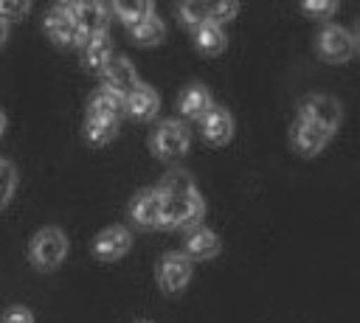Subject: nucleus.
I'll list each match as a JSON object with an SVG mask.
<instances>
[{
	"label": "nucleus",
	"instance_id": "nucleus-3",
	"mask_svg": "<svg viewBox=\"0 0 360 323\" xmlns=\"http://www.w3.org/2000/svg\"><path fill=\"white\" fill-rule=\"evenodd\" d=\"M188 143H191L188 126H186L183 121H177V118L160 121L158 129H155L152 138H149V149H152L158 157H166V160L180 157V154L188 149Z\"/></svg>",
	"mask_w": 360,
	"mask_h": 323
},
{
	"label": "nucleus",
	"instance_id": "nucleus-1",
	"mask_svg": "<svg viewBox=\"0 0 360 323\" xmlns=\"http://www.w3.org/2000/svg\"><path fill=\"white\" fill-rule=\"evenodd\" d=\"M160 194V211H163V228H180V230H194L202 222L205 202L202 194L197 191L194 180L188 171H169L158 183Z\"/></svg>",
	"mask_w": 360,
	"mask_h": 323
},
{
	"label": "nucleus",
	"instance_id": "nucleus-20",
	"mask_svg": "<svg viewBox=\"0 0 360 323\" xmlns=\"http://www.w3.org/2000/svg\"><path fill=\"white\" fill-rule=\"evenodd\" d=\"M115 132H118V121H112V118H90L87 115V121H84V138L93 146L110 143L115 138Z\"/></svg>",
	"mask_w": 360,
	"mask_h": 323
},
{
	"label": "nucleus",
	"instance_id": "nucleus-19",
	"mask_svg": "<svg viewBox=\"0 0 360 323\" xmlns=\"http://www.w3.org/2000/svg\"><path fill=\"white\" fill-rule=\"evenodd\" d=\"M129 34H132V39L141 42V45H155V42H160V39L166 37V25H163V20H160L158 14H149V17H143L141 22L129 25Z\"/></svg>",
	"mask_w": 360,
	"mask_h": 323
},
{
	"label": "nucleus",
	"instance_id": "nucleus-24",
	"mask_svg": "<svg viewBox=\"0 0 360 323\" xmlns=\"http://www.w3.org/2000/svg\"><path fill=\"white\" fill-rule=\"evenodd\" d=\"M177 14L191 31H197L202 22H208V3H180Z\"/></svg>",
	"mask_w": 360,
	"mask_h": 323
},
{
	"label": "nucleus",
	"instance_id": "nucleus-4",
	"mask_svg": "<svg viewBox=\"0 0 360 323\" xmlns=\"http://www.w3.org/2000/svg\"><path fill=\"white\" fill-rule=\"evenodd\" d=\"M318 53L326 62H349L357 53V37L343 25H323L318 34Z\"/></svg>",
	"mask_w": 360,
	"mask_h": 323
},
{
	"label": "nucleus",
	"instance_id": "nucleus-2",
	"mask_svg": "<svg viewBox=\"0 0 360 323\" xmlns=\"http://www.w3.org/2000/svg\"><path fill=\"white\" fill-rule=\"evenodd\" d=\"M68 256V236L59 228H42L28 242V258L39 270H56Z\"/></svg>",
	"mask_w": 360,
	"mask_h": 323
},
{
	"label": "nucleus",
	"instance_id": "nucleus-30",
	"mask_svg": "<svg viewBox=\"0 0 360 323\" xmlns=\"http://www.w3.org/2000/svg\"><path fill=\"white\" fill-rule=\"evenodd\" d=\"M3 132H6V112L0 110V135H3Z\"/></svg>",
	"mask_w": 360,
	"mask_h": 323
},
{
	"label": "nucleus",
	"instance_id": "nucleus-21",
	"mask_svg": "<svg viewBox=\"0 0 360 323\" xmlns=\"http://www.w3.org/2000/svg\"><path fill=\"white\" fill-rule=\"evenodd\" d=\"M194 39H197V48L202 53H208V56H214V53H219L225 48V31L219 25H214V22H202L194 31Z\"/></svg>",
	"mask_w": 360,
	"mask_h": 323
},
{
	"label": "nucleus",
	"instance_id": "nucleus-22",
	"mask_svg": "<svg viewBox=\"0 0 360 323\" xmlns=\"http://www.w3.org/2000/svg\"><path fill=\"white\" fill-rule=\"evenodd\" d=\"M110 11H112V14H118L127 25H135V22H141L143 17L155 14L152 3H146V0H135V3H112V6H110Z\"/></svg>",
	"mask_w": 360,
	"mask_h": 323
},
{
	"label": "nucleus",
	"instance_id": "nucleus-10",
	"mask_svg": "<svg viewBox=\"0 0 360 323\" xmlns=\"http://www.w3.org/2000/svg\"><path fill=\"white\" fill-rule=\"evenodd\" d=\"M129 247H132V233H129L124 225L104 228V230L93 239V253H96V258H101V261H115V258H121Z\"/></svg>",
	"mask_w": 360,
	"mask_h": 323
},
{
	"label": "nucleus",
	"instance_id": "nucleus-5",
	"mask_svg": "<svg viewBox=\"0 0 360 323\" xmlns=\"http://www.w3.org/2000/svg\"><path fill=\"white\" fill-rule=\"evenodd\" d=\"M340 115H343V107L335 95H326V93H312L301 101V115L298 118H307L318 126H323L326 132H335L338 124H340Z\"/></svg>",
	"mask_w": 360,
	"mask_h": 323
},
{
	"label": "nucleus",
	"instance_id": "nucleus-11",
	"mask_svg": "<svg viewBox=\"0 0 360 323\" xmlns=\"http://www.w3.org/2000/svg\"><path fill=\"white\" fill-rule=\"evenodd\" d=\"M70 11H73V20L84 37L107 31V22H110V6L107 3H70Z\"/></svg>",
	"mask_w": 360,
	"mask_h": 323
},
{
	"label": "nucleus",
	"instance_id": "nucleus-13",
	"mask_svg": "<svg viewBox=\"0 0 360 323\" xmlns=\"http://www.w3.org/2000/svg\"><path fill=\"white\" fill-rule=\"evenodd\" d=\"M158 107H160V95H158V90H155L152 84H146V81H141L132 93L124 95V110H127L132 118H138V121H149V118L158 112Z\"/></svg>",
	"mask_w": 360,
	"mask_h": 323
},
{
	"label": "nucleus",
	"instance_id": "nucleus-15",
	"mask_svg": "<svg viewBox=\"0 0 360 323\" xmlns=\"http://www.w3.org/2000/svg\"><path fill=\"white\" fill-rule=\"evenodd\" d=\"M200 124H202V135H205V140L208 143H228L231 140V135H233V118H231V112L225 110V107H211L202 118H200Z\"/></svg>",
	"mask_w": 360,
	"mask_h": 323
},
{
	"label": "nucleus",
	"instance_id": "nucleus-25",
	"mask_svg": "<svg viewBox=\"0 0 360 323\" xmlns=\"http://www.w3.org/2000/svg\"><path fill=\"white\" fill-rule=\"evenodd\" d=\"M236 14H239V3H208V22L219 28L222 22H231Z\"/></svg>",
	"mask_w": 360,
	"mask_h": 323
},
{
	"label": "nucleus",
	"instance_id": "nucleus-28",
	"mask_svg": "<svg viewBox=\"0 0 360 323\" xmlns=\"http://www.w3.org/2000/svg\"><path fill=\"white\" fill-rule=\"evenodd\" d=\"M304 11L307 14H312V17H329V14H335L338 11V3L335 0H326V3H304Z\"/></svg>",
	"mask_w": 360,
	"mask_h": 323
},
{
	"label": "nucleus",
	"instance_id": "nucleus-17",
	"mask_svg": "<svg viewBox=\"0 0 360 323\" xmlns=\"http://www.w3.org/2000/svg\"><path fill=\"white\" fill-rule=\"evenodd\" d=\"M211 107H214V98H211L208 87L200 84V81L188 84V87L183 90V95H180V112L188 115V118H197V121H200Z\"/></svg>",
	"mask_w": 360,
	"mask_h": 323
},
{
	"label": "nucleus",
	"instance_id": "nucleus-27",
	"mask_svg": "<svg viewBox=\"0 0 360 323\" xmlns=\"http://www.w3.org/2000/svg\"><path fill=\"white\" fill-rule=\"evenodd\" d=\"M0 323H34V315H31L28 306H11V309L3 315Z\"/></svg>",
	"mask_w": 360,
	"mask_h": 323
},
{
	"label": "nucleus",
	"instance_id": "nucleus-12",
	"mask_svg": "<svg viewBox=\"0 0 360 323\" xmlns=\"http://www.w3.org/2000/svg\"><path fill=\"white\" fill-rule=\"evenodd\" d=\"M290 138H292V146L301 154H315V152H321L326 146V140L332 138V132H326L323 126H318V124H312L307 118H298L295 126H292V132H290Z\"/></svg>",
	"mask_w": 360,
	"mask_h": 323
},
{
	"label": "nucleus",
	"instance_id": "nucleus-8",
	"mask_svg": "<svg viewBox=\"0 0 360 323\" xmlns=\"http://www.w3.org/2000/svg\"><path fill=\"white\" fill-rule=\"evenodd\" d=\"M101 73H104V87L118 93V95H127L141 84L138 70L127 56H110V62L104 65Z\"/></svg>",
	"mask_w": 360,
	"mask_h": 323
},
{
	"label": "nucleus",
	"instance_id": "nucleus-9",
	"mask_svg": "<svg viewBox=\"0 0 360 323\" xmlns=\"http://www.w3.org/2000/svg\"><path fill=\"white\" fill-rule=\"evenodd\" d=\"M129 216L141 228H163V211H160L158 188H141L129 202Z\"/></svg>",
	"mask_w": 360,
	"mask_h": 323
},
{
	"label": "nucleus",
	"instance_id": "nucleus-6",
	"mask_svg": "<svg viewBox=\"0 0 360 323\" xmlns=\"http://www.w3.org/2000/svg\"><path fill=\"white\" fill-rule=\"evenodd\" d=\"M45 31L59 45H82L84 42V34L79 31V25L73 20L70 3H56V6L48 8V14H45Z\"/></svg>",
	"mask_w": 360,
	"mask_h": 323
},
{
	"label": "nucleus",
	"instance_id": "nucleus-29",
	"mask_svg": "<svg viewBox=\"0 0 360 323\" xmlns=\"http://www.w3.org/2000/svg\"><path fill=\"white\" fill-rule=\"evenodd\" d=\"M8 39V22L6 20H0V48H3V42Z\"/></svg>",
	"mask_w": 360,
	"mask_h": 323
},
{
	"label": "nucleus",
	"instance_id": "nucleus-26",
	"mask_svg": "<svg viewBox=\"0 0 360 323\" xmlns=\"http://www.w3.org/2000/svg\"><path fill=\"white\" fill-rule=\"evenodd\" d=\"M31 11V3L25 0H0V20L11 22V20H20Z\"/></svg>",
	"mask_w": 360,
	"mask_h": 323
},
{
	"label": "nucleus",
	"instance_id": "nucleus-31",
	"mask_svg": "<svg viewBox=\"0 0 360 323\" xmlns=\"http://www.w3.org/2000/svg\"><path fill=\"white\" fill-rule=\"evenodd\" d=\"M138 323H149V320H138Z\"/></svg>",
	"mask_w": 360,
	"mask_h": 323
},
{
	"label": "nucleus",
	"instance_id": "nucleus-18",
	"mask_svg": "<svg viewBox=\"0 0 360 323\" xmlns=\"http://www.w3.org/2000/svg\"><path fill=\"white\" fill-rule=\"evenodd\" d=\"M121 110H124V95L101 87V90L93 93L90 107H87V115L90 118H112V121H118V112Z\"/></svg>",
	"mask_w": 360,
	"mask_h": 323
},
{
	"label": "nucleus",
	"instance_id": "nucleus-14",
	"mask_svg": "<svg viewBox=\"0 0 360 323\" xmlns=\"http://www.w3.org/2000/svg\"><path fill=\"white\" fill-rule=\"evenodd\" d=\"M82 48V65L93 73H101L104 65L110 62L112 56V42H110V34H93V37H84V42L79 45Z\"/></svg>",
	"mask_w": 360,
	"mask_h": 323
},
{
	"label": "nucleus",
	"instance_id": "nucleus-23",
	"mask_svg": "<svg viewBox=\"0 0 360 323\" xmlns=\"http://www.w3.org/2000/svg\"><path fill=\"white\" fill-rule=\"evenodd\" d=\"M14 191H17V169L6 157H0V208L11 202Z\"/></svg>",
	"mask_w": 360,
	"mask_h": 323
},
{
	"label": "nucleus",
	"instance_id": "nucleus-7",
	"mask_svg": "<svg viewBox=\"0 0 360 323\" xmlns=\"http://www.w3.org/2000/svg\"><path fill=\"white\" fill-rule=\"evenodd\" d=\"M191 278V261L180 253V250H169L160 256V264H158V284L163 292L174 295L180 292Z\"/></svg>",
	"mask_w": 360,
	"mask_h": 323
},
{
	"label": "nucleus",
	"instance_id": "nucleus-16",
	"mask_svg": "<svg viewBox=\"0 0 360 323\" xmlns=\"http://www.w3.org/2000/svg\"><path fill=\"white\" fill-rule=\"evenodd\" d=\"M219 250H222V242H219V236L214 233V230H208V228H194L191 233H188V239H186V258L191 261V258H197V261H205V258H214V256H219Z\"/></svg>",
	"mask_w": 360,
	"mask_h": 323
}]
</instances>
